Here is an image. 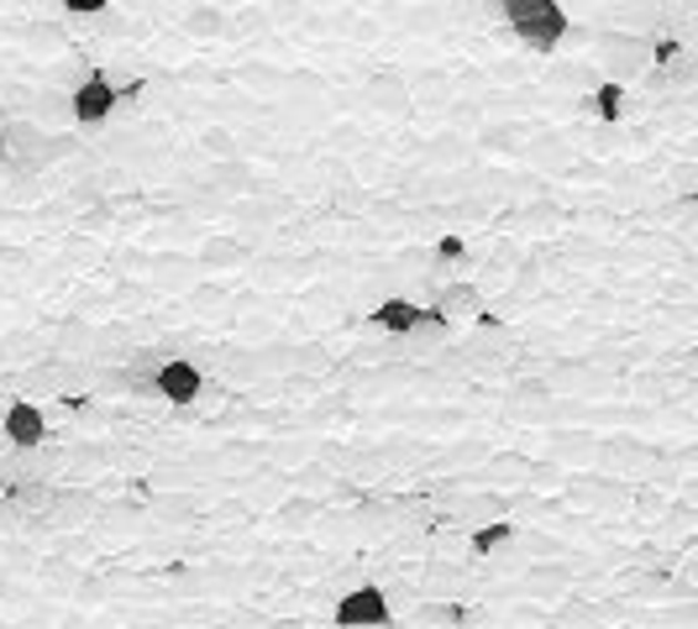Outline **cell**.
<instances>
[{"label":"cell","mask_w":698,"mask_h":629,"mask_svg":"<svg viewBox=\"0 0 698 629\" xmlns=\"http://www.w3.org/2000/svg\"><path fill=\"white\" fill-rule=\"evenodd\" d=\"M694 79H698V59L694 53H682V48L673 53V59L657 63V84H673V90H678V84H694Z\"/></svg>","instance_id":"11"},{"label":"cell","mask_w":698,"mask_h":629,"mask_svg":"<svg viewBox=\"0 0 698 629\" xmlns=\"http://www.w3.org/2000/svg\"><path fill=\"white\" fill-rule=\"evenodd\" d=\"M116 111V84L111 74H90L74 84V95H69V116L80 121V126H100V121Z\"/></svg>","instance_id":"2"},{"label":"cell","mask_w":698,"mask_h":629,"mask_svg":"<svg viewBox=\"0 0 698 629\" xmlns=\"http://www.w3.org/2000/svg\"><path fill=\"white\" fill-rule=\"evenodd\" d=\"M415 625H468V613L452 604H431V609H415Z\"/></svg>","instance_id":"14"},{"label":"cell","mask_w":698,"mask_h":629,"mask_svg":"<svg viewBox=\"0 0 698 629\" xmlns=\"http://www.w3.org/2000/svg\"><path fill=\"white\" fill-rule=\"evenodd\" d=\"M510 27H515V38L525 48H536V53H552L562 38H567V11H562L557 0H525L510 11Z\"/></svg>","instance_id":"1"},{"label":"cell","mask_w":698,"mask_h":629,"mask_svg":"<svg viewBox=\"0 0 698 629\" xmlns=\"http://www.w3.org/2000/svg\"><path fill=\"white\" fill-rule=\"evenodd\" d=\"M604 63H609L615 74L630 79V74H640V69L651 63V48H646L640 38H604Z\"/></svg>","instance_id":"7"},{"label":"cell","mask_w":698,"mask_h":629,"mask_svg":"<svg viewBox=\"0 0 698 629\" xmlns=\"http://www.w3.org/2000/svg\"><path fill=\"white\" fill-rule=\"evenodd\" d=\"M362 95H368V105H379L383 116H404V111H410V90H404V79H394V74H373Z\"/></svg>","instance_id":"8"},{"label":"cell","mask_w":698,"mask_h":629,"mask_svg":"<svg viewBox=\"0 0 698 629\" xmlns=\"http://www.w3.org/2000/svg\"><path fill=\"white\" fill-rule=\"evenodd\" d=\"M437 310L452 320V326H473L483 314V289L479 283H446L441 289V299H437Z\"/></svg>","instance_id":"6"},{"label":"cell","mask_w":698,"mask_h":629,"mask_svg":"<svg viewBox=\"0 0 698 629\" xmlns=\"http://www.w3.org/2000/svg\"><path fill=\"white\" fill-rule=\"evenodd\" d=\"M594 105H598V116H604V121H619V116H625V84H619V79H609V84H598Z\"/></svg>","instance_id":"12"},{"label":"cell","mask_w":698,"mask_h":629,"mask_svg":"<svg viewBox=\"0 0 698 629\" xmlns=\"http://www.w3.org/2000/svg\"><path fill=\"white\" fill-rule=\"evenodd\" d=\"M331 619H337L341 629H368V625H389L394 609H389V598H383L379 588H358V592H347L337 609H331Z\"/></svg>","instance_id":"4"},{"label":"cell","mask_w":698,"mask_h":629,"mask_svg":"<svg viewBox=\"0 0 698 629\" xmlns=\"http://www.w3.org/2000/svg\"><path fill=\"white\" fill-rule=\"evenodd\" d=\"M63 383H69L63 368H42V373H32V389H63Z\"/></svg>","instance_id":"17"},{"label":"cell","mask_w":698,"mask_h":629,"mask_svg":"<svg viewBox=\"0 0 698 629\" xmlns=\"http://www.w3.org/2000/svg\"><path fill=\"white\" fill-rule=\"evenodd\" d=\"M415 305H410V299H383L379 310H373V326H379V331H389V336H410L415 331Z\"/></svg>","instance_id":"10"},{"label":"cell","mask_w":698,"mask_h":629,"mask_svg":"<svg viewBox=\"0 0 698 629\" xmlns=\"http://www.w3.org/2000/svg\"><path fill=\"white\" fill-rule=\"evenodd\" d=\"M0 431H6V441L17 452H38L42 441H48V420H42V410L32 399H11L6 414H0Z\"/></svg>","instance_id":"3"},{"label":"cell","mask_w":698,"mask_h":629,"mask_svg":"<svg viewBox=\"0 0 698 629\" xmlns=\"http://www.w3.org/2000/svg\"><path fill=\"white\" fill-rule=\"evenodd\" d=\"M199 262H205V268H216V274H226V268H242V262H247V241H237V236H205Z\"/></svg>","instance_id":"9"},{"label":"cell","mask_w":698,"mask_h":629,"mask_svg":"<svg viewBox=\"0 0 698 629\" xmlns=\"http://www.w3.org/2000/svg\"><path fill=\"white\" fill-rule=\"evenodd\" d=\"M437 257H441V262H452V257H462V236H441Z\"/></svg>","instance_id":"19"},{"label":"cell","mask_w":698,"mask_h":629,"mask_svg":"<svg viewBox=\"0 0 698 629\" xmlns=\"http://www.w3.org/2000/svg\"><path fill=\"white\" fill-rule=\"evenodd\" d=\"M205 147H211V153H232V137H226V132H205Z\"/></svg>","instance_id":"20"},{"label":"cell","mask_w":698,"mask_h":629,"mask_svg":"<svg viewBox=\"0 0 698 629\" xmlns=\"http://www.w3.org/2000/svg\"><path fill=\"white\" fill-rule=\"evenodd\" d=\"M515 6H525V0H499V11H504V17H510V11H515Z\"/></svg>","instance_id":"21"},{"label":"cell","mask_w":698,"mask_h":629,"mask_svg":"<svg viewBox=\"0 0 698 629\" xmlns=\"http://www.w3.org/2000/svg\"><path fill=\"white\" fill-rule=\"evenodd\" d=\"M220 21H226V17H220L216 6H205V11H195V32H211V38H216Z\"/></svg>","instance_id":"16"},{"label":"cell","mask_w":698,"mask_h":629,"mask_svg":"<svg viewBox=\"0 0 698 629\" xmlns=\"http://www.w3.org/2000/svg\"><path fill=\"white\" fill-rule=\"evenodd\" d=\"M446 331H452V320H446L441 310H420L415 314V331H410V336H420V341H441Z\"/></svg>","instance_id":"13"},{"label":"cell","mask_w":698,"mask_h":629,"mask_svg":"<svg viewBox=\"0 0 698 629\" xmlns=\"http://www.w3.org/2000/svg\"><path fill=\"white\" fill-rule=\"evenodd\" d=\"M199 393H205V373H199L189 357L158 362V399H168V404H195Z\"/></svg>","instance_id":"5"},{"label":"cell","mask_w":698,"mask_h":629,"mask_svg":"<svg viewBox=\"0 0 698 629\" xmlns=\"http://www.w3.org/2000/svg\"><path fill=\"white\" fill-rule=\"evenodd\" d=\"M510 540V525H483L479 535H473V546L479 550H494V546H504Z\"/></svg>","instance_id":"15"},{"label":"cell","mask_w":698,"mask_h":629,"mask_svg":"<svg viewBox=\"0 0 698 629\" xmlns=\"http://www.w3.org/2000/svg\"><path fill=\"white\" fill-rule=\"evenodd\" d=\"M111 0H63V11H80V17H100Z\"/></svg>","instance_id":"18"}]
</instances>
